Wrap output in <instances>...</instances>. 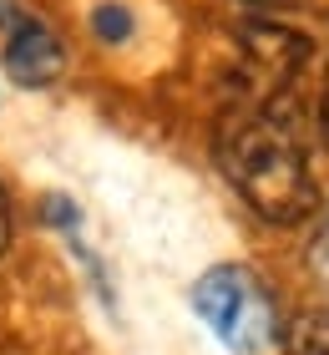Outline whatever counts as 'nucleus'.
Here are the masks:
<instances>
[{
  "instance_id": "obj_4",
  "label": "nucleus",
  "mask_w": 329,
  "mask_h": 355,
  "mask_svg": "<svg viewBox=\"0 0 329 355\" xmlns=\"http://www.w3.org/2000/svg\"><path fill=\"white\" fill-rule=\"evenodd\" d=\"M91 31L102 41H127L132 36V10L127 6H96L91 10Z\"/></svg>"
},
{
  "instance_id": "obj_2",
  "label": "nucleus",
  "mask_w": 329,
  "mask_h": 355,
  "mask_svg": "<svg viewBox=\"0 0 329 355\" xmlns=\"http://www.w3.org/2000/svg\"><path fill=\"white\" fill-rule=\"evenodd\" d=\"M197 320L233 355H269L278 340V310L243 264H218L193 284Z\"/></svg>"
},
{
  "instance_id": "obj_7",
  "label": "nucleus",
  "mask_w": 329,
  "mask_h": 355,
  "mask_svg": "<svg viewBox=\"0 0 329 355\" xmlns=\"http://www.w3.org/2000/svg\"><path fill=\"white\" fill-rule=\"evenodd\" d=\"M319 259L329 264V223H324V234H319Z\"/></svg>"
},
{
  "instance_id": "obj_1",
  "label": "nucleus",
  "mask_w": 329,
  "mask_h": 355,
  "mask_svg": "<svg viewBox=\"0 0 329 355\" xmlns=\"http://www.w3.org/2000/svg\"><path fill=\"white\" fill-rule=\"evenodd\" d=\"M218 163L238 198L269 223H299L314 208V178L304 148L269 102L228 107L218 127Z\"/></svg>"
},
{
  "instance_id": "obj_6",
  "label": "nucleus",
  "mask_w": 329,
  "mask_h": 355,
  "mask_svg": "<svg viewBox=\"0 0 329 355\" xmlns=\"http://www.w3.org/2000/svg\"><path fill=\"white\" fill-rule=\"evenodd\" d=\"M319 127H324V142H329V82H324V96H319Z\"/></svg>"
},
{
  "instance_id": "obj_8",
  "label": "nucleus",
  "mask_w": 329,
  "mask_h": 355,
  "mask_svg": "<svg viewBox=\"0 0 329 355\" xmlns=\"http://www.w3.org/2000/svg\"><path fill=\"white\" fill-rule=\"evenodd\" d=\"M258 6H299V0H258Z\"/></svg>"
},
{
  "instance_id": "obj_3",
  "label": "nucleus",
  "mask_w": 329,
  "mask_h": 355,
  "mask_svg": "<svg viewBox=\"0 0 329 355\" xmlns=\"http://www.w3.org/2000/svg\"><path fill=\"white\" fill-rule=\"evenodd\" d=\"M61 67H66V51L56 41V31L21 15L6 36V76L15 87H51L61 76Z\"/></svg>"
},
{
  "instance_id": "obj_5",
  "label": "nucleus",
  "mask_w": 329,
  "mask_h": 355,
  "mask_svg": "<svg viewBox=\"0 0 329 355\" xmlns=\"http://www.w3.org/2000/svg\"><path fill=\"white\" fill-rule=\"evenodd\" d=\"M6 239H10V214H6V193H0V254H6Z\"/></svg>"
}]
</instances>
